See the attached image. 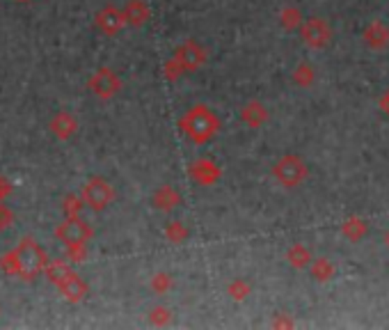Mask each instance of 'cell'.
Here are the masks:
<instances>
[{"label": "cell", "mask_w": 389, "mask_h": 330, "mask_svg": "<svg viewBox=\"0 0 389 330\" xmlns=\"http://www.w3.org/2000/svg\"><path fill=\"white\" fill-rule=\"evenodd\" d=\"M46 266L48 255L30 237L21 239L10 253L0 255V271L12 277H21V280H34L46 271Z\"/></svg>", "instance_id": "obj_1"}, {"label": "cell", "mask_w": 389, "mask_h": 330, "mask_svg": "<svg viewBox=\"0 0 389 330\" xmlns=\"http://www.w3.org/2000/svg\"><path fill=\"white\" fill-rule=\"evenodd\" d=\"M179 128L193 143L204 145L215 138V133H218V128H220V121L211 108H206L200 103V106H193L184 117L179 119Z\"/></svg>", "instance_id": "obj_2"}, {"label": "cell", "mask_w": 389, "mask_h": 330, "mask_svg": "<svg viewBox=\"0 0 389 330\" xmlns=\"http://www.w3.org/2000/svg\"><path fill=\"white\" fill-rule=\"evenodd\" d=\"M273 175L284 188H296L307 179V163L296 154H287L275 163Z\"/></svg>", "instance_id": "obj_3"}, {"label": "cell", "mask_w": 389, "mask_h": 330, "mask_svg": "<svg viewBox=\"0 0 389 330\" xmlns=\"http://www.w3.org/2000/svg\"><path fill=\"white\" fill-rule=\"evenodd\" d=\"M81 197L85 199V206H90L92 211H103L106 206L112 204V199H115V188H112L110 181H106L103 177H92L85 181Z\"/></svg>", "instance_id": "obj_4"}, {"label": "cell", "mask_w": 389, "mask_h": 330, "mask_svg": "<svg viewBox=\"0 0 389 330\" xmlns=\"http://www.w3.org/2000/svg\"><path fill=\"white\" fill-rule=\"evenodd\" d=\"M300 37L309 48L321 51L332 41V30L325 19H305L300 25Z\"/></svg>", "instance_id": "obj_5"}, {"label": "cell", "mask_w": 389, "mask_h": 330, "mask_svg": "<svg viewBox=\"0 0 389 330\" xmlns=\"http://www.w3.org/2000/svg\"><path fill=\"white\" fill-rule=\"evenodd\" d=\"M88 88L92 94H97L99 99H112L119 90H122V81H119V76L112 72V69L101 67L90 76Z\"/></svg>", "instance_id": "obj_6"}, {"label": "cell", "mask_w": 389, "mask_h": 330, "mask_svg": "<svg viewBox=\"0 0 389 330\" xmlns=\"http://www.w3.org/2000/svg\"><path fill=\"white\" fill-rule=\"evenodd\" d=\"M94 237V230L90 227L88 223L78 218H67L62 225L55 227V239L62 241L64 246H74V243H88Z\"/></svg>", "instance_id": "obj_7"}, {"label": "cell", "mask_w": 389, "mask_h": 330, "mask_svg": "<svg viewBox=\"0 0 389 330\" xmlns=\"http://www.w3.org/2000/svg\"><path fill=\"white\" fill-rule=\"evenodd\" d=\"M175 58H177V62L186 69V72H193V69H200L206 62V51L197 44L195 39H188L186 44H181L177 48Z\"/></svg>", "instance_id": "obj_8"}, {"label": "cell", "mask_w": 389, "mask_h": 330, "mask_svg": "<svg viewBox=\"0 0 389 330\" xmlns=\"http://www.w3.org/2000/svg\"><path fill=\"white\" fill-rule=\"evenodd\" d=\"M126 25V19H124V12L117 10L115 5H106L103 10L97 14V28L103 32V34H117Z\"/></svg>", "instance_id": "obj_9"}, {"label": "cell", "mask_w": 389, "mask_h": 330, "mask_svg": "<svg viewBox=\"0 0 389 330\" xmlns=\"http://www.w3.org/2000/svg\"><path fill=\"white\" fill-rule=\"evenodd\" d=\"M48 128L53 131V136L57 138V140H69V138H74L76 131H78V119L71 115V112L60 110L53 115V119H50Z\"/></svg>", "instance_id": "obj_10"}, {"label": "cell", "mask_w": 389, "mask_h": 330, "mask_svg": "<svg viewBox=\"0 0 389 330\" xmlns=\"http://www.w3.org/2000/svg\"><path fill=\"white\" fill-rule=\"evenodd\" d=\"M362 39H364V44L371 51H383V48L389 46V28L383 21H371L364 28Z\"/></svg>", "instance_id": "obj_11"}, {"label": "cell", "mask_w": 389, "mask_h": 330, "mask_svg": "<svg viewBox=\"0 0 389 330\" xmlns=\"http://www.w3.org/2000/svg\"><path fill=\"white\" fill-rule=\"evenodd\" d=\"M190 177H193L197 184L211 186V184H215V181H218L220 168L213 161H209V159H200V161H195L193 165H190Z\"/></svg>", "instance_id": "obj_12"}, {"label": "cell", "mask_w": 389, "mask_h": 330, "mask_svg": "<svg viewBox=\"0 0 389 330\" xmlns=\"http://www.w3.org/2000/svg\"><path fill=\"white\" fill-rule=\"evenodd\" d=\"M57 289L69 303H81V301H85V296H88V284L83 282V277L76 271L69 275L62 284H57Z\"/></svg>", "instance_id": "obj_13"}, {"label": "cell", "mask_w": 389, "mask_h": 330, "mask_svg": "<svg viewBox=\"0 0 389 330\" xmlns=\"http://www.w3.org/2000/svg\"><path fill=\"white\" fill-rule=\"evenodd\" d=\"M268 108L264 106L261 101H247L243 108H240V121L243 124H247L250 128H259V126H264L266 121H268Z\"/></svg>", "instance_id": "obj_14"}, {"label": "cell", "mask_w": 389, "mask_h": 330, "mask_svg": "<svg viewBox=\"0 0 389 330\" xmlns=\"http://www.w3.org/2000/svg\"><path fill=\"white\" fill-rule=\"evenodd\" d=\"M124 19L128 25H133V28H140V25H144L146 21H149V5L144 3V0H128V3L124 5Z\"/></svg>", "instance_id": "obj_15"}, {"label": "cell", "mask_w": 389, "mask_h": 330, "mask_svg": "<svg viewBox=\"0 0 389 330\" xmlns=\"http://www.w3.org/2000/svg\"><path fill=\"white\" fill-rule=\"evenodd\" d=\"M151 204L158 211H172V209H177V206L181 204V195L172 186H161L151 195Z\"/></svg>", "instance_id": "obj_16"}, {"label": "cell", "mask_w": 389, "mask_h": 330, "mask_svg": "<svg viewBox=\"0 0 389 330\" xmlns=\"http://www.w3.org/2000/svg\"><path fill=\"white\" fill-rule=\"evenodd\" d=\"M367 232H369L367 220L357 218V216H350V218H346L341 223V234H343L346 239H350V241H355V243L364 239Z\"/></svg>", "instance_id": "obj_17"}, {"label": "cell", "mask_w": 389, "mask_h": 330, "mask_svg": "<svg viewBox=\"0 0 389 330\" xmlns=\"http://www.w3.org/2000/svg\"><path fill=\"white\" fill-rule=\"evenodd\" d=\"M287 262L293 268H307L311 262H314V257H311L309 248L305 243H293V246L287 250Z\"/></svg>", "instance_id": "obj_18"}, {"label": "cell", "mask_w": 389, "mask_h": 330, "mask_svg": "<svg viewBox=\"0 0 389 330\" xmlns=\"http://www.w3.org/2000/svg\"><path fill=\"white\" fill-rule=\"evenodd\" d=\"M71 273H74V268L69 266L67 262H60V259H55V262H48L46 271H44V275L48 277V282H53L55 286L62 284Z\"/></svg>", "instance_id": "obj_19"}, {"label": "cell", "mask_w": 389, "mask_h": 330, "mask_svg": "<svg viewBox=\"0 0 389 330\" xmlns=\"http://www.w3.org/2000/svg\"><path fill=\"white\" fill-rule=\"evenodd\" d=\"M302 12L298 10V7H293V5H289V7H284V10L280 12V25L284 30H300V25H302Z\"/></svg>", "instance_id": "obj_20"}, {"label": "cell", "mask_w": 389, "mask_h": 330, "mask_svg": "<svg viewBox=\"0 0 389 330\" xmlns=\"http://www.w3.org/2000/svg\"><path fill=\"white\" fill-rule=\"evenodd\" d=\"M332 275H334V264L330 262V259L321 257V259H314V262H311V277H314V280L327 282Z\"/></svg>", "instance_id": "obj_21"}, {"label": "cell", "mask_w": 389, "mask_h": 330, "mask_svg": "<svg viewBox=\"0 0 389 330\" xmlns=\"http://www.w3.org/2000/svg\"><path fill=\"white\" fill-rule=\"evenodd\" d=\"M314 81H316V69L309 62H300L296 69H293V83L300 85V88H309Z\"/></svg>", "instance_id": "obj_22"}, {"label": "cell", "mask_w": 389, "mask_h": 330, "mask_svg": "<svg viewBox=\"0 0 389 330\" xmlns=\"http://www.w3.org/2000/svg\"><path fill=\"white\" fill-rule=\"evenodd\" d=\"M250 291H252V286H250V282L243 280V277H236V280H231L227 286V296H231L233 301H245L250 296Z\"/></svg>", "instance_id": "obj_23"}, {"label": "cell", "mask_w": 389, "mask_h": 330, "mask_svg": "<svg viewBox=\"0 0 389 330\" xmlns=\"http://www.w3.org/2000/svg\"><path fill=\"white\" fill-rule=\"evenodd\" d=\"M83 206H85V199L81 195H67L62 209H64L67 218H78L81 211H83Z\"/></svg>", "instance_id": "obj_24"}, {"label": "cell", "mask_w": 389, "mask_h": 330, "mask_svg": "<svg viewBox=\"0 0 389 330\" xmlns=\"http://www.w3.org/2000/svg\"><path fill=\"white\" fill-rule=\"evenodd\" d=\"M64 248H67L69 262H74V264H81L85 262V257H88V243H74V246H64Z\"/></svg>", "instance_id": "obj_25"}, {"label": "cell", "mask_w": 389, "mask_h": 330, "mask_svg": "<svg viewBox=\"0 0 389 330\" xmlns=\"http://www.w3.org/2000/svg\"><path fill=\"white\" fill-rule=\"evenodd\" d=\"M165 237H168V241H172V243H181V241H186L188 230H186L179 220H175V223H170L168 227H165Z\"/></svg>", "instance_id": "obj_26"}, {"label": "cell", "mask_w": 389, "mask_h": 330, "mask_svg": "<svg viewBox=\"0 0 389 330\" xmlns=\"http://www.w3.org/2000/svg\"><path fill=\"white\" fill-rule=\"evenodd\" d=\"M151 289H153L156 293H165V291H170V289H172V277H170L168 273H156V275L151 277Z\"/></svg>", "instance_id": "obj_27"}, {"label": "cell", "mask_w": 389, "mask_h": 330, "mask_svg": "<svg viewBox=\"0 0 389 330\" xmlns=\"http://www.w3.org/2000/svg\"><path fill=\"white\" fill-rule=\"evenodd\" d=\"M170 315H172V312L168 308H153L151 315H149V321L153 326H168L170 319H172Z\"/></svg>", "instance_id": "obj_28"}, {"label": "cell", "mask_w": 389, "mask_h": 330, "mask_svg": "<svg viewBox=\"0 0 389 330\" xmlns=\"http://www.w3.org/2000/svg\"><path fill=\"white\" fill-rule=\"evenodd\" d=\"M163 72H165V76L170 78V81H177V78L184 74L186 69L177 62V58H172V60H168V62H165V67H163Z\"/></svg>", "instance_id": "obj_29"}, {"label": "cell", "mask_w": 389, "mask_h": 330, "mask_svg": "<svg viewBox=\"0 0 389 330\" xmlns=\"http://www.w3.org/2000/svg\"><path fill=\"white\" fill-rule=\"evenodd\" d=\"M12 223H14V213H12V209H10V206H5L3 202H0V232L10 227Z\"/></svg>", "instance_id": "obj_30"}, {"label": "cell", "mask_w": 389, "mask_h": 330, "mask_svg": "<svg viewBox=\"0 0 389 330\" xmlns=\"http://www.w3.org/2000/svg\"><path fill=\"white\" fill-rule=\"evenodd\" d=\"M10 193H12V184L5 177H0V202H3V199Z\"/></svg>", "instance_id": "obj_31"}, {"label": "cell", "mask_w": 389, "mask_h": 330, "mask_svg": "<svg viewBox=\"0 0 389 330\" xmlns=\"http://www.w3.org/2000/svg\"><path fill=\"white\" fill-rule=\"evenodd\" d=\"M380 110H383L385 115H389V90L380 97Z\"/></svg>", "instance_id": "obj_32"}, {"label": "cell", "mask_w": 389, "mask_h": 330, "mask_svg": "<svg viewBox=\"0 0 389 330\" xmlns=\"http://www.w3.org/2000/svg\"><path fill=\"white\" fill-rule=\"evenodd\" d=\"M385 246H387V248H389V230H387V232H385Z\"/></svg>", "instance_id": "obj_33"}, {"label": "cell", "mask_w": 389, "mask_h": 330, "mask_svg": "<svg viewBox=\"0 0 389 330\" xmlns=\"http://www.w3.org/2000/svg\"><path fill=\"white\" fill-rule=\"evenodd\" d=\"M16 3H21V5H25V3H30V0H16Z\"/></svg>", "instance_id": "obj_34"}]
</instances>
